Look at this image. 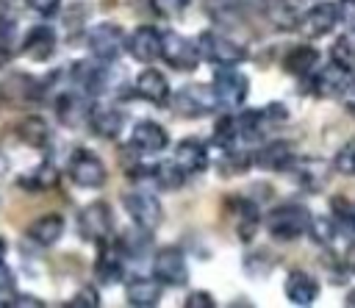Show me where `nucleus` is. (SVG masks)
<instances>
[{
    "label": "nucleus",
    "instance_id": "16",
    "mask_svg": "<svg viewBox=\"0 0 355 308\" xmlns=\"http://www.w3.org/2000/svg\"><path fill=\"white\" fill-rule=\"evenodd\" d=\"M169 144V136L166 130L153 122V119H141L133 125V147L141 150V153H161L164 147Z\"/></svg>",
    "mask_w": 355,
    "mask_h": 308
},
{
    "label": "nucleus",
    "instance_id": "46",
    "mask_svg": "<svg viewBox=\"0 0 355 308\" xmlns=\"http://www.w3.org/2000/svg\"><path fill=\"white\" fill-rule=\"evenodd\" d=\"M347 305H352V308H355V289L347 294Z\"/></svg>",
    "mask_w": 355,
    "mask_h": 308
},
{
    "label": "nucleus",
    "instance_id": "34",
    "mask_svg": "<svg viewBox=\"0 0 355 308\" xmlns=\"http://www.w3.org/2000/svg\"><path fill=\"white\" fill-rule=\"evenodd\" d=\"M330 205H333V219H336L347 233H355V208H352L344 197H333Z\"/></svg>",
    "mask_w": 355,
    "mask_h": 308
},
{
    "label": "nucleus",
    "instance_id": "7",
    "mask_svg": "<svg viewBox=\"0 0 355 308\" xmlns=\"http://www.w3.org/2000/svg\"><path fill=\"white\" fill-rule=\"evenodd\" d=\"M69 178H72L78 186H83V189H97V186L105 183L108 172H105V164H103L92 150L78 147V150L72 153V158H69Z\"/></svg>",
    "mask_w": 355,
    "mask_h": 308
},
{
    "label": "nucleus",
    "instance_id": "17",
    "mask_svg": "<svg viewBox=\"0 0 355 308\" xmlns=\"http://www.w3.org/2000/svg\"><path fill=\"white\" fill-rule=\"evenodd\" d=\"M136 92L144 100L155 103V105H166L169 103V80L158 69H141L139 78H136Z\"/></svg>",
    "mask_w": 355,
    "mask_h": 308
},
{
    "label": "nucleus",
    "instance_id": "20",
    "mask_svg": "<svg viewBox=\"0 0 355 308\" xmlns=\"http://www.w3.org/2000/svg\"><path fill=\"white\" fill-rule=\"evenodd\" d=\"M28 236L42 247H53L64 236V216L61 214H44V216L33 219V225L28 228Z\"/></svg>",
    "mask_w": 355,
    "mask_h": 308
},
{
    "label": "nucleus",
    "instance_id": "4",
    "mask_svg": "<svg viewBox=\"0 0 355 308\" xmlns=\"http://www.w3.org/2000/svg\"><path fill=\"white\" fill-rule=\"evenodd\" d=\"M161 58L178 72H191L200 64V50L186 36L166 31V33H161Z\"/></svg>",
    "mask_w": 355,
    "mask_h": 308
},
{
    "label": "nucleus",
    "instance_id": "14",
    "mask_svg": "<svg viewBox=\"0 0 355 308\" xmlns=\"http://www.w3.org/2000/svg\"><path fill=\"white\" fill-rule=\"evenodd\" d=\"M283 291H286V297H288L294 305H311V302L316 300V294H319V283H316V277H313L311 272H305V269H291V272L286 275Z\"/></svg>",
    "mask_w": 355,
    "mask_h": 308
},
{
    "label": "nucleus",
    "instance_id": "30",
    "mask_svg": "<svg viewBox=\"0 0 355 308\" xmlns=\"http://www.w3.org/2000/svg\"><path fill=\"white\" fill-rule=\"evenodd\" d=\"M294 169H297V178H300V183L305 186V189H311V191H316V189H322L324 186V166H319L316 161H294L291 164Z\"/></svg>",
    "mask_w": 355,
    "mask_h": 308
},
{
    "label": "nucleus",
    "instance_id": "40",
    "mask_svg": "<svg viewBox=\"0 0 355 308\" xmlns=\"http://www.w3.org/2000/svg\"><path fill=\"white\" fill-rule=\"evenodd\" d=\"M14 36H17V25L14 19H0V47L8 50L14 44Z\"/></svg>",
    "mask_w": 355,
    "mask_h": 308
},
{
    "label": "nucleus",
    "instance_id": "26",
    "mask_svg": "<svg viewBox=\"0 0 355 308\" xmlns=\"http://www.w3.org/2000/svg\"><path fill=\"white\" fill-rule=\"evenodd\" d=\"M233 211L239 214V236L241 239H252L255 230H258V208L250 203V200H241V197H233Z\"/></svg>",
    "mask_w": 355,
    "mask_h": 308
},
{
    "label": "nucleus",
    "instance_id": "35",
    "mask_svg": "<svg viewBox=\"0 0 355 308\" xmlns=\"http://www.w3.org/2000/svg\"><path fill=\"white\" fill-rule=\"evenodd\" d=\"M333 166L341 172V175H355V139H349L338 153H336V158H333Z\"/></svg>",
    "mask_w": 355,
    "mask_h": 308
},
{
    "label": "nucleus",
    "instance_id": "22",
    "mask_svg": "<svg viewBox=\"0 0 355 308\" xmlns=\"http://www.w3.org/2000/svg\"><path fill=\"white\" fill-rule=\"evenodd\" d=\"M125 294H128V302H130V305L150 308V305H155V302L161 300V280H158V277H155V280H153V277H136V280L128 283Z\"/></svg>",
    "mask_w": 355,
    "mask_h": 308
},
{
    "label": "nucleus",
    "instance_id": "27",
    "mask_svg": "<svg viewBox=\"0 0 355 308\" xmlns=\"http://www.w3.org/2000/svg\"><path fill=\"white\" fill-rule=\"evenodd\" d=\"M17 136L31 147H44L47 144V125L42 117H25L17 125Z\"/></svg>",
    "mask_w": 355,
    "mask_h": 308
},
{
    "label": "nucleus",
    "instance_id": "6",
    "mask_svg": "<svg viewBox=\"0 0 355 308\" xmlns=\"http://www.w3.org/2000/svg\"><path fill=\"white\" fill-rule=\"evenodd\" d=\"M214 92H216V100L222 108H239L244 100H247V92H250V80L233 69V67H219L214 72Z\"/></svg>",
    "mask_w": 355,
    "mask_h": 308
},
{
    "label": "nucleus",
    "instance_id": "32",
    "mask_svg": "<svg viewBox=\"0 0 355 308\" xmlns=\"http://www.w3.org/2000/svg\"><path fill=\"white\" fill-rule=\"evenodd\" d=\"M55 111H58V117H61V122H64V125H75V122H78V117H80V111H83L80 97H78L75 92H67V94L58 100Z\"/></svg>",
    "mask_w": 355,
    "mask_h": 308
},
{
    "label": "nucleus",
    "instance_id": "21",
    "mask_svg": "<svg viewBox=\"0 0 355 308\" xmlns=\"http://www.w3.org/2000/svg\"><path fill=\"white\" fill-rule=\"evenodd\" d=\"M55 44H58V39H55V33L50 28H44V25L33 28L28 33V39H25V55L31 61H47L55 53Z\"/></svg>",
    "mask_w": 355,
    "mask_h": 308
},
{
    "label": "nucleus",
    "instance_id": "33",
    "mask_svg": "<svg viewBox=\"0 0 355 308\" xmlns=\"http://www.w3.org/2000/svg\"><path fill=\"white\" fill-rule=\"evenodd\" d=\"M330 58H333L336 64L347 67V69L355 67V47H352V42H349V36H338V39L333 42V47H330Z\"/></svg>",
    "mask_w": 355,
    "mask_h": 308
},
{
    "label": "nucleus",
    "instance_id": "31",
    "mask_svg": "<svg viewBox=\"0 0 355 308\" xmlns=\"http://www.w3.org/2000/svg\"><path fill=\"white\" fill-rule=\"evenodd\" d=\"M55 183H58V169L53 164H47V161L39 164L31 175L22 178V186H28V189H50Z\"/></svg>",
    "mask_w": 355,
    "mask_h": 308
},
{
    "label": "nucleus",
    "instance_id": "41",
    "mask_svg": "<svg viewBox=\"0 0 355 308\" xmlns=\"http://www.w3.org/2000/svg\"><path fill=\"white\" fill-rule=\"evenodd\" d=\"M338 97H341L344 108H347L349 114H355V78H352V75L347 78V83H344V89L338 92Z\"/></svg>",
    "mask_w": 355,
    "mask_h": 308
},
{
    "label": "nucleus",
    "instance_id": "3",
    "mask_svg": "<svg viewBox=\"0 0 355 308\" xmlns=\"http://www.w3.org/2000/svg\"><path fill=\"white\" fill-rule=\"evenodd\" d=\"M197 50H200V58H205L216 67H233V64L244 61V47L241 44H236L227 36L211 33V31H202L197 36Z\"/></svg>",
    "mask_w": 355,
    "mask_h": 308
},
{
    "label": "nucleus",
    "instance_id": "5",
    "mask_svg": "<svg viewBox=\"0 0 355 308\" xmlns=\"http://www.w3.org/2000/svg\"><path fill=\"white\" fill-rule=\"evenodd\" d=\"M122 203H125V211H128V216L136 222L139 230L153 233V230L164 222V208H161V203H158L153 194H147V191H128V194H122Z\"/></svg>",
    "mask_w": 355,
    "mask_h": 308
},
{
    "label": "nucleus",
    "instance_id": "11",
    "mask_svg": "<svg viewBox=\"0 0 355 308\" xmlns=\"http://www.w3.org/2000/svg\"><path fill=\"white\" fill-rule=\"evenodd\" d=\"M338 22V8L336 3H316L313 8H308L300 19H297V28L302 36L308 39H319V36H327Z\"/></svg>",
    "mask_w": 355,
    "mask_h": 308
},
{
    "label": "nucleus",
    "instance_id": "12",
    "mask_svg": "<svg viewBox=\"0 0 355 308\" xmlns=\"http://www.w3.org/2000/svg\"><path fill=\"white\" fill-rule=\"evenodd\" d=\"M122 261H125V244L119 239H103L100 241V253H97V277L103 283H116L122 277Z\"/></svg>",
    "mask_w": 355,
    "mask_h": 308
},
{
    "label": "nucleus",
    "instance_id": "28",
    "mask_svg": "<svg viewBox=\"0 0 355 308\" xmlns=\"http://www.w3.org/2000/svg\"><path fill=\"white\" fill-rule=\"evenodd\" d=\"M150 175L158 180V186L161 189H180L183 186V180H186V172L178 166V161H161V164H155L153 169H150Z\"/></svg>",
    "mask_w": 355,
    "mask_h": 308
},
{
    "label": "nucleus",
    "instance_id": "15",
    "mask_svg": "<svg viewBox=\"0 0 355 308\" xmlns=\"http://www.w3.org/2000/svg\"><path fill=\"white\" fill-rule=\"evenodd\" d=\"M89 125H92V130H94L97 136H103V139H116V136L122 133V128H125V114H122L119 108L103 103V105L89 108Z\"/></svg>",
    "mask_w": 355,
    "mask_h": 308
},
{
    "label": "nucleus",
    "instance_id": "8",
    "mask_svg": "<svg viewBox=\"0 0 355 308\" xmlns=\"http://www.w3.org/2000/svg\"><path fill=\"white\" fill-rule=\"evenodd\" d=\"M153 272L161 280V286H186L189 280L186 255L178 247H161L153 258Z\"/></svg>",
    "mask_w": 355,
    "mask_h": 308
},
{
    "label": "nucleus",
    "instance_id": "43",
    "mask_svg": "<svg viewBox=\"0 0 355 308\" xmlns=\"http://www.w3.org/2000/svg\"><path fill=\"white\" fill-rule=\"evenodd\" d=\"M8 291H14V275L6 266V261H0V294H8Z\"/></svg>",
    "mask_w": 355,
    "mask_h": 308
},
{
    "label": "nucleus",
    "instance_id": "10",
    "mask_svg": "<svg viewBox=\"0 0 355 308\" xmlns=\"http://www.w3.org/2000/svg\"><path fill=\"white\" fill-rule=\"evenodd\" d=\"M89 47L100 61H114L125 47V31L116 22H100L89 31Z\"/></svg>",
    "mask_w": 355,
    "mask_h": 308
},
{
    "label": "nucleus",
    "instance_id": "2",
    "mask_svg": "<svg viewBox=\"0 0 355 308\" xmlns=\"http://www.w3.org/2000/svg\"><path fill=\"white\" fill-rule=\"evenodd\" d=\"M169 105L180 117H205V114H211L219 105V100H216L214 86H208V83H191V86H183L175 94H169Z\"/></svg>",
    "mask_w": 355,
    "mask_h": 308
},
{
    "label": "nucleus",
    "instance_id": "38",
    "mask_svg": "<svg viewBox=\"0 0 355 308\" xmlns=\"http://www.w3.org/2000/svg\"><path fill=\"white\" fill-rule=\"evenodd\" d=\"M28 8L42 14V17H53L61 8V0H28Z\"/></svg>",
    "mask_w": 355,
    "mask_h": 308
},
{
    "label": "nucleus",
    "instance_id": "44",
    "mask_svg": "<svg viewBox=\"0 0 355 308\" xmlns=\"http://www.w3.org/2000/svg\"><path fill=\"white\" fill-rule=\"evenodd\" d=\"M341 258H344V264L355 272V239H349V241H347V247L341 250Z\"/></svg>",
    "mask_w": 355,
    "mask_h": 308
},
{
    "label": "nucleus",
    "instance_id": "25",
    "mask_svg": "<svg viewBox=\"0 0 355 308\" xmlns=\"http://www.w3.org/2000/svg\"><path fill=\"white\" fill-rule=\"evenodd\" d=\"M316 61H319V53L308 44H297L286 53L283 58V69L291 72V75H311L316 69Z\"/></svg>",
    "mask_w": 355,
    "mask_h": 308
},
{
    "label": "nucleus",
    "instance_id": "29",
    "mask_svg": "<svg viewBox=\"0 0 355 308\" xmlns=\"http://www.w3.org/2000/svg\"><path fill=\"white\" fill-rule=\"evenodd\" d=\"M236 139H239V117H233V114L219 117L216 128H214V144L222 150H233Z\"/></svg>",
    "mask_w": 355,
    "mask_h": 308
},
{
    "label": "nucleus",
    "instance_id": "45",
    "mask_svg": "<svg viewBox=\"0 0 355 308\" xmlns=\"http://www.w3.org/2000/svg\"><path fill=\"white\" fill-rule=\"evenodd\" d=\"M8 305H36V308H39V305H44V302H42L39 297H28V294H17V297H11V300H8Z\"/></svg>",
    "mask_w": 355,
    "mask_h": 308
},
{
    "label": "nucleus",
    "instance_id": "19",
    "mask_svg": "<svg viewBox=\"0 0 355 308\" xmlns=\"http://www.w3.org/2000/svg\"><path fill=\"white\" fill-rule=\"evenodd\" d=\"M175 161L186 175H194V172H202L208 166V153L197 139H183L175 147Z\"/></svg>",
    "mask_w": 355,
    "mask_h": 308
},
{
    "label": "nucleus",
    "instance_id": "48",
    "mask_svg": "<svg viewBox=\"0 0 355 308\" xmlns=\"http://www.w3.org/2000/svg\"><path fill=\"white\" fill-rule=\"evenodd\" d=\"M3 253H6V250H3V241H0V261H3Z\"/></svg>",
    "mask_w": 355,
    "mask_h": 308
},
{
    "label": "nucleus",
    "instance_id": "47",
    "mask_svg": "<svg viewBox=\"0 0 355 308\" xmlns=\"http://www.w3.org/2000/svg\"><path fill=\"white\" fill-rule=\"evenodd\" d=\"M3 64H6V50L0 47V67H3Z\"/></svg>",
    "mask_w": 355,
    "mask_h": 308
},
{
    "label": "nucleus",
    "instance_id": "18",
    "mask_svg": "<svg viewBox=\"0 0 355 308\" xmlns=\"http://www.w3.org/2000/svg\"><path fill=\"white\" fill-rule=\"evenodd\" d=\"M297 161L294 155V147L288 142H269L263 150H258L255 155V164L261 169H272V172H283V169H291V164Z\"/></svg>",
    "mask_w": 355,
    "mask_h": 308
},
{
    "label": "nucleus",
    "instance_id": "13",
    "mask_svg": "<svg viewBox=\"0 0 355 308\" xmlns=\"http://www.w3.org/2000/svg\"><path fill=\"white\" fill-rule=\"evenodd\" d=\"M125 44H128V53L141 64H150V61L161 58V33L150 25H139L130 33V39H125Z\"/></svg>",
    "mask_w": 355,
    "mask_h": 308
},
{
    "label": "nucleus",
    "instance_id": "23",
    "mask_svg": "<svg viewBox=\"0 0 355 308\" xmlns=\"http://www.w3.org/2000/svg\"><path fill=\"white\" fill-rule=\"evenodd\" d=\"M347 78H349V69L333 61V64L322 67V69H319V75L313 78V92H316V94H324V97L338 94V92L344 89Z\"/></svg>",
    "mask_w": 355,
    "mask_h": 308
},
{
    "label": "nucleus",
    "instance_id": "1",
    "mask_svg": "<svg viewBox=\"0 0 355 308\" xmlns=\"http://www.w3.org/2000/svg\"><path fill=\"white\" fill-rule=\"evenodd\" d=\"M308 222H311V214L297 203H283V205L272 208L266 216V228L277 241H291V239L302 236L308 230Z\"/></svg>",
    "mask_w": 355,
    "mask_h": 308
},
{
    "label": "nucleus",
    "instance_id": "42",
    "mask_svg": "<svg viewBox=\"0 0 355 308\" xmlns=\"http://www.w3.org/2000/svg\"><path fill=\"white\" fill-rule=\"evenodd\" d=\"M336 8H338V19H344V25L355 31V0H341Z\"/></svg>",
    "mask_w": 355,
    "mask_h": 308
},
{
    "label": "nucleus",
    "instance_id": "24",
    "mask_svg": "<svg viewBox=\"0 0 355 308\" xmlns=\"http://www.w3.org/2000/svg\"><path fill=\"white\" fill-rule=\"evenodd\" d=\"M0 92H3V97L14 100V103H25V100L39 97V83H36L33 78L22 75V72H14V75H8V78L0 83Z\"/></svg>",
    "mask_w": 355,
    "mask_h": 308
},
{
    "label": "nucleus",
    "instance_id": "36",
    "mask_svg": "<svg viewBox=\"0 0 355 308\" xmlns=\"http://www.w3.org/2000/svg\"><path fill=\"white\" fill-rule=\"evenodd\" d=\"M150 6H153V11H155V14H161V17L172 19V17H180V14L186 11L189 0H150Z\"/></svg>",
    "mask_w": 355,
    "mask_h": 308
},
{
    "label": "nucleus",
    "instance_id": "9",
    "mask_svg": "<svg viewBox=\"0 0 355 308\" xmlns=\"http://www.w3.org/2000/svg\"><path fill=\"white\" fill-rule=\"evenodd\" d=\"M78 233L86 241H103L111 233V208H108V203L97 200V203H89L86 208H80Z\"/></svg>",
    "mask_w": 355,
    "mask_h": 308
},
{
    "label": "nucleus",
    "instance_id": "37",
    "mask_svg": "<svg viewBox=\"0 0 355 308\" xmlns=\"http://www.w3.org/2000/svg\"><path fill=\"white\" fill-rule=\"evenodd\" d=\"M69 305H75V308H97V305H100V291H94L92 286H83V289H78V294L69 300Z\"/></svg>",
    "mask_w": 355,
    "mask_h": 308
},
{
    "label": "nucleus",
    "instance_id": "39",
    "mask_svg": "<svg viewBox=\"0 0 355 308\" xmlns=\"http://www.w3.org/2000/svg\"><path fill=\"white\" fill-rule=\"evenodd\" d=\"M186 308H214V297H211V291H189V297H186Z\"/></svg>",
    "mask_w": 355,
    "mask_h": 308
}]
</instances>
